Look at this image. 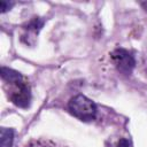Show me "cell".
Here are the masks:
<instances>
[{
  "label": "cell",
  "mask_w": 147,
  "mask_h": 147,
  "mask_svg": "<svg viewBox=\"0 0 147 147\" xmlns=\"http://www.w3.org/2000/svg\"><path fill=\"white\" fill-rule=\"evenodd\" d=\"M68 108L70 113L80 121H92L95 118L96 115L95 103L83 94L74 96L69 101Z\"/></svg>",
  "instance_id": "obj_1"
},
{
  "label": "cell",
  "mask_w": 147,
  "mask_h": 147,
  "mask_svg": "<svg viewBox=\"0 0 147 147\" xmlns=\"http://www.w3.org/2000/svg\"><path fill=\"white\" fill-rule=\"evenodd\" d=\"M5 84L9 85L8 96L15 106H17L20 108H28L30 106L31 88L24 77H21L17 80H14L10 83H5Z\"/></svg>",
  "instance_id": "obj_2"
},
{
  "label": "cell",
  "mask_w": 147,
  "mask_h": 147,
  "mask_svg": "<svg viewBox=\"0 0 147 147\" xmlns=\"http://www.w3.org/2000/svg\"><path fill=\"white\" fill-rule=\"evenodd\" d=\"M110 57L117 70L124 75H130L136 65V60L132 54L123 48H116L113 51Z\"/></svg>",
  "instance_id": "obj_3"
},
{
  "label": "cell",
  "mask_w": 147,
  "mask_h": 147,
  "mask_svg": "<svg viewBox=\"0 0 147 147\" xmlns=\"http://www.w3.org/2000/svg\"><path fill=\"white\" fill-rule=\"evenodd\" d=\"M13 141H14L13 129L1 127V130H0V146L1 147H11Z\"/></svg>",
  "instance_id": "obj_4"
},
{
  "label": "cell",
  "mask_w": 147,
  "mask_h": 147,
  "mask_svg": "<svg viewBox=\"0 0 147 147\" xmlns=\"http://www.w3.org/2000/svg\"><path fill=\"white\" fill-rule=\"evenodd\" d=\"M42 25H44V21L40 17H34L24 26V30H26L28 33H32L33 36H36V34H38V32L40 31Z\"/></svg>",
  "instance_id": "obj_5"
},
{
  "label": "cell",
  "mask_w": 147,
  "mask_h": 147,
  "mask_svg": "<svg viewBox=\"0 0 147 147\" xmlns=\"http://www.w3.org/2000/svg\"><path fill=\"white\" fill-rule=\"evenodd\" d=\"M13 6H14L13 2H9V1H6V0L0 1V13H6V11L9 10Z\"/></svg>",
  "instance_id": "obj_6"
},
{
  "label": "cell",
  "mask_w": 147,
  "mask_h": 147,
  "mask_svg": "<svg viewBox=\"0 0 147 147\" xmlns=\"http://www.w3.org/2000/svg\"><path fill=\"white\" fill-rule=\"evenodd\" d=\"M129 146H130V142L126 139H121L117 145V147H129Z\"/></svg>",
  "instance_id": "obj_7"
},
{
  "label": "cell",
  "mask_w": 147,
  "mask_h": 147,
  "mask_svg": "<svg viewBox=\"0 0 147 147\" xmlns=\"http://www.w3.org/2000/svg\"><path fill=\"white\" fill-rule=\"evenodd\" d=\"M141 6H142V8H144L145 10H147V1H145V2H141Z\"/></svg>",
  "instance_id": "obj_8"
}]
</instances>
